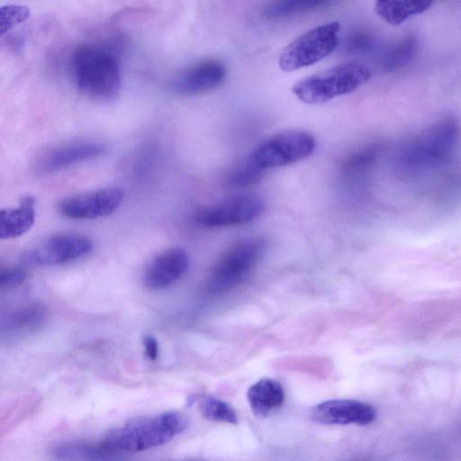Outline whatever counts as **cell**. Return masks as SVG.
<instances>
[{"instance_id": "obj_1", "label": "cell", "mask_w": 461, "mask_h": 461, "mask_svg": "<svg viewBox=\"0 0 461 461\" xmlns=\"http://www.w3.org/2000/svg\"><path fill=\"white\" fill-rule=\"evenodd\" d=\"M70 65L77 88L87 97L107 101L119 93L122 86L120 64L108 47L82 44L74 50Z\"/></svg>"}, {"instance_id": "obj_2", "label": "cell", "mask_w": 461, "mask_h": 461, "mask_svg": "<svg viewBox=\"0 0 461 461\" xmlns=\"http://www.w3.org/2000/svg\"><path fill=\"white\" fill-rule=\"evenodd\" d=\"M188 427L186 417L170 411L129 420L110 430L104 441L121 452L136 453L164 445Z\"/></svg>"}, {"instance_id": "obj_3", "label": "cell", "mask_w": 461, "mask_h": 461, "mask_svg": "<svg viewBox=\"0 0 461 461\" xmlns=\"http://www.w3.org/2000/svg\"><path fill=\"white\" fill-rule=\"evenodd\" d=\"M371 77L366 64L346 61L303 78L293 86L292 92L304 104H319L354 92Z\"/></svg>"}, {"instance_id": "obj_4", "label": "cell", "mask_w": 461, "mask_h": 461, "mask_svg": "<svg viewBox=\"0 0 461 461\" xmlns=\"http://www.w3.org/2000/svg\"><path fill=\"white\" fill-rule=\"evenodd\" d=\"M340 24L338 22L316 26L289 43L281 52L278 64L284 71H294L313 65L330 55L338 47Z\"/></svg>"}, {"instance_id": "obj_5", "label": "cell", "mask_w": 461, "mask_h": 461, "mask_svg": "<svg viewBox=\"0 0 461 461\" xmlns=\"http://www.w3.org/2000/svg\"><path fill=\"white\" fill-rule=\"evenodd\" d=\"M314 137L301 130L276 133L261 141L249 155V160L261 170L295 163L312 155Z\"/></svg>"}, {"instance_id": "obj_6", "label": "cell", "mask_w": 461, "mask_h": 461, "mask_svg": "<svg viewBox=\"0 0 461 461\" xmlns=\"http://www.w3.org/2000/svg\"><path fill=\"white\" fill-rule=\"evenodd\" d=\"M262 249V243L256 240L233 246L213 267L207 289L212 294H220L240 284L259 259Z\"/></svg>"}, {"instance_id": "obj_7", "label": "cell", "mask_w": 461, "mask_h": 461, "mask_svg": "<svg viewBox=\"0 0 461 461\" xmlns=\"http://www.w3.org/2000/svg\"><path fill=\"white\" fill-rule=\"evenodd\" d=\"M227 74L225 64L216 59L197 61L176 72L167 82L172 93L193 95L209 92L224 81Z\"/></svg>"}, {"instance_id": "obj_8", "label": "cell", "mask_w": 461, "mask_h": 461, "mask_svg": "<svg viewBox=\"0 0 461 461\" xmlns=\"http://www.w3.org/2000/svg\"><path fill=\"white\" fill-rule=\"evenodd\" d=\"M263 209L255 195L240 194L196 212L195 221L205 227H224L247 223L257 218Z\"/></svg>"}, {"instance_id": "obj_9", "label": "cell", "mask_w": 461, "mask_h": 461, "mask_svg": "<svg viewBox=\"0 0 461 461\" xmlns=\"http://www.w3.org/2000/svg\"><path fill=\"white\" fill-rule=\"evenodd\" d=\"M105 151L101 142L79 140L50 147L40 152L33 162L39 174H50L99 157Z\"/></svg>"}, {"instance_id": "obj_10", "label": "cell", "mask_w": 461, "mask_h": 461, "mask_svg": "<svg viewBox=\"0 0 461 461\" xmlns=\"http://www.w3.org/2000/svg\"><path fill=\"white\" fill-rule=\"evenodd\" d=\"M92 241L81 235L59 234L44 240L24 255L34 266H56L76 260L91 252Z\"/></svg>"}, {"instance_id": "obj_11", "label": "cell", "mask_w": 461, "mask_h": 461, "mask_svg": "<svg viewBox=\"0 0 461 461\" xmlns=\"http://www.w3.org/2000/svg\"><path fill=\"white\" fill-rule=\"evenodd\" d=\"M123 191L106 187L64 199L60 212L70 219H96L113 213L123 200Z\"/></svg>"}, {"instance_id": "obj_12", "label": "cell", "mask_w": 461, "mask_h": 461, "mask_svg": "<svg viewBox=\"0 0 461 461\" xmlns=\"http://www.w3.org/2000/svg\"><path fill=\"white\" fill-rule=\"evenodd\" d=\"M375 408L365 402L352 399H333L316 404L311 419L324 425H367L376 418Z\"/></svg>"}, {"instance_id": "obj_13", "label": "cell", "mask_w": 461, "mask_h": 461, "mask_svg": "<svg viewBox=\"0 0 461 461\" xmlns=\"http://www.w3.org/2000/svg\"><path fill=\"white\" fill-rule=\"evenodd\" d=\"M189 267V258L180 248H172L158 255L148 266L144 283L152 290L165 289L181 278Z\"/></svg>"}, {"instance_id": "obj_14", "label": "cell", "mask_w": 461, "mask_h": 461, "mask_svg": "<svg viewBox=\"0 0 461 461\" xmlns=\"http://www.w3.org/2000/svg\"><path fill=\"white\" fill-rule=\"evenodd\" d=\"M247 398L254 415L266 418L284 404L285 393L278 381L264 377L249 388Z\"/></svg>"}, {"instance_id": "obj_15", "label": "cell", "mask_w": 461, "mask_h": 461, "mask_svg": "<svg viewBox=\"0 0 461 461\" xmlns=\"http://www.w3.org/2000/svg\"><path fill=\"white\" fill-rule=\"evenodd\" d=\"M121 453L105 441L63 443L50 451L51 456L57 461H115Z\"/></svg>"}, {"instance_id": "obj_16", "label": "cell", "mask_w": 461, "mask_h": 461, "mask_svg": "<svg viewBox=\"0 0 461 461\" xmlns=\"http://www.w3.org/2000/svg\"><path fill=\"white\" fill-rule=\"evenodd\" d=\"M458 129L452 120H443L435 123L424 134L418 145V154L427 159H440L448 155L456 140Z\"/></svg>"}, {"instance_id": "obj_17", "label": "cell", "mask_w": 461, "mask_h": 461, "mask_svg": "<svg viewBox=\"0 0 461 461\" xmlns=\"http://www.w3.org/2000/svg\"><path fill=\"white\" fill-rule=\"evenodd\" d=\"M34 203L32 197L27 196L21 200L17 207L1 210V240L19 237L32 228L35 220Z\"/></svg>"}, {"instance_id": "obj_18", "label": "cell", "mask_w": 461, "mask_h": 461, "mask_svg": "<svg viewBox=\"0 0 461 461\" xmlns=\"http://www.w3.org/2000/svg\"><path fill=\"white\" fill-rule=\"evenodd\" d=\"M431 5V1L426 0H380L375 2V11L386 23L399 25L426 12Z\"/></svg>"}, {"instance_id": "obj_19", "label": "cell", "mask_w": 461, "mask_h": 461, "mask_svg": "<svg viewBox=\"0 0 461 461\" xmlns=\"http://www.w3.org/2000/svg\"><path fill=\"white\" fill-rule=\"evenodd\" d=\"M47 319V310L39 303L25 305L7 316L3 330L11 334H25L41 328Z\"/></svg>"}, {"instance_id": "obj_20", "label": "cell", "mask_w": 461, "mask_h": 461, "mask_svg": "<svg viewBox=\"0 0 461 461\" xmlns=\"http://www.w3.org/2000/svg\"><path fill=\"white\" fill-rule=\"evenodd\" d=\"M333 2L327 0H283L268 4L263 9L267 19H284L326 8Z\"/></svg>"}, {"instance_id": "obj_21", "label": "cell", "mask_w": 461, "mask_h": 461, "mask_svg": "<svg viewBox=\"0 0 461 461\" xmlns=\"http://www.w3.org/2000/svg\"><path fill=\"white\" fill-rule=\"evenodd\" d=\"M418 48L415 35H407L392 45L381 59V66L384 70L392 71L408 63L414 56Z\"/></svg>"}, {"instance_id": "obj_22", "label": "cell", "mask_w": 461, "mask_h": 461, "mask_svg": "<svg viewBox=\"0 0 461 461\" xmlns=\"http://www.w3.org/2000/svg\"><path fill=\"white\" fill-rule=\"evenodd\" d=\"M202 416L211 421L237 424L239 418L234 408L228 402L214 396H205L199 405Z\"/></svg>"}, {"instance_id": "obj_23", "label": "cell", "mask_w": 461, "mask_h": 461, "mask_svg": "<svg viewBox=\"0 0 461 461\" xmlns=\"http://www.w3.org/2000/svg\"><path fill=\"white\" fill-rule=\"evenodd\" d=\"M263 176V170L255 166L249 158L236 166L227 176V184L230 187L241 188L258 182Z\"/></svg>"}, {"instance_id": "obj_24", "label": "cell", "mask_w": 461, "mask_h": 461, "mask_svg": "<svg viewBox=\"0 0 461 461\" xmlns=\"http://www.w3.org/2000/svg\"><path fill=\"white\" fill-rule=\"evenodd\" d=\"M375 159V150L366 149L350 155L342 165V172L351 176L367 169Z\"/></svg>"}, {"instance_id": "obj_25", "label": "cell", "mask_w": 461, "mask_h": 461, "mask_svg": "<svg viewBox=\"0 0 461 461\" xmlns=\"http://www.w3.org/2000/svg\"><path fill=\"white\" fill-rule=\"evenodd\" d=\"M30 10L22 5H11L1 8V34L28 18Z\"/></svg>"}, {"instance_id": "obj_26", "label": "cell", "mask_w": 461, "mask_h": 461, "mask_svg": "<svg viewBox=\"0 0 461 461\" xmlns=\"http://www.w3.org/2000/svg\"><path fill=\"white\" fill-rule=\"evenodd\" d=\"M373 41V36L369 32L357 31L348 37L345 49L352 54L365 53L371 49Z\"/></svg>"}, {"instance_id": "obj_27", "label": "cell", "mask_w": 461, "mask_h": 461, "mask_svg": "<svg viewBox=\"0 0 461 461\" xmlns=\"http://www.w3.org/2000/svg\"><path fill=\"white\" fill-rule=\"evenodd\" d=\"M25 279L24 270L18 267L5 268L0 272V287L2 290L14 289L23 285Z\"/></svg>"}, {"instance_id": "obj_28", "label": "cell", "mask_w": 461, "mask_h": 461, "mask_svg": "<svg viewBox=\"0 0 461 461\" xmlns=\"http://www.w3.org/2000/svg\"><path fill=\"white\" fill-rule=\"evenodd\" d=\"M145 354L150 360H156L158 357V343L152 335H145L142 339Z\"/></svg>"}]
</instances>
